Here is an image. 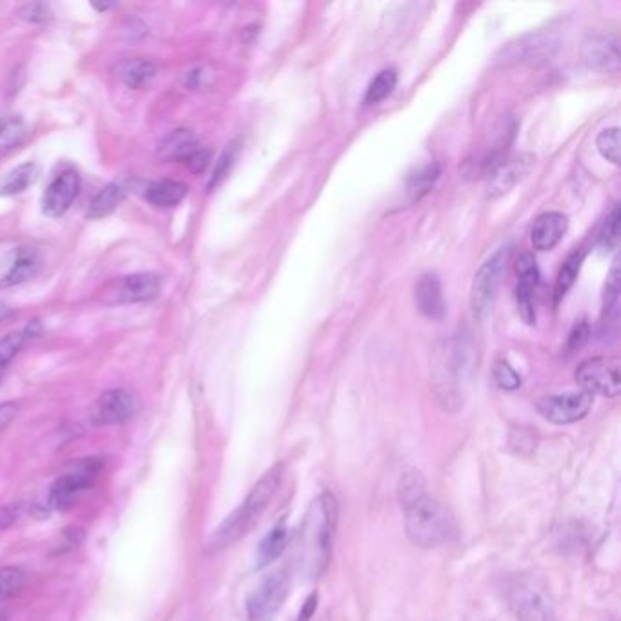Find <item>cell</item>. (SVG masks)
Instances as JSON below:
<instances>
[{"label":"cell","instance_id":"f35d334b","mask_svg":"<svg viewBox=\"0 0 621 621\" xmlns=\"http://www.w3.org/2000/svg\"><path fill=\"white\" fill-rule=\"evenodd\" d=\"M587 339H589V325L585 321H581L580 325L574 326V330L571 332L569 347L572 350H578V348L583 347L587 343Z\"/></svg>","mask_w":621,"mask_h":621},{"label":"cell","instance_id":"52a82bcc","mask_svg":"<svg viewBox=\"0 0 621 621\" xmlns=\"http://www.w3.org/2000/svg\"><path fill=\"white\" fill-rule=\"evenodd\" d=\"M161 292V277L153 272H139V274L124 275L113 281L112 285L104 290V303L108 305H132V303H146L159 296Z\"/></svg>","mask_w":621,"mask_h":621},{"label":"cell","instance_id":"d6986e66","mask_svg":"<svg viewBox=\"0 0 621 621\" xmlns=\"http://www.w3.org/2000/svg\"><path fill=\"white\" fill-rule=\"evenodd\" d=\"M41 266V257L37 254V250L22 246L11 261L8 272L0 277V288H10V286L22 285L33 275L37 274Z\"/></svg>","mask_w":621,"mask_h":621},{"label":"cell","instance_id":"2e32d148","mask_svg":"<svg viewBox=\"0 0 621 621\" xmlns=\"http://www.w3.org/2000/svg\"><path fill=\"white\" fill-rule=\"evenodd\" d=\"M567 230H569V219L560 212H549V214L540 215L534 221L530 241L536 250L549 252L554 246L560 245Z\"/></svg>","mask_w":621,"mask_h":621},{"label":"cell","instance_id":"7c38bea8","mask_svg":"<svg viewBox=\"0 0 621 621\" xmlns=\"http://www.w3.org/2000/svg\"><path fill=\"white\" fill-rule=\"evenodd\" d=\"M518 286H516V301L521 319L527 325L536 323V288L540 285V268L532 254H521L516 263Z\"/></svg>","mask_w":621,"mask_h":621},{"label":"cell","instance_id":"d590c367","mask_svg":"<svg viewBox=\"0 0 621 621\" xmlns=\"http://www.w3.org/2000/svg\"><path fill=\"white\" fill-rule=\"evenodd\" d=\"M234 159L235 148L234 144H232V146H228V148L224 150L223 155H221V159H219V163L215 166L214 177H212V181H210V188H215V186L221 183L224 177L228 175L230 168H232V164H234Z\"/></svg>","mask_w":621,"mask_h":621},{"label":"cell","instance_id":"e575fe53","mask_svg":"<svg viewBox=\"0 0 621 621\" xmlns=\"http://www.w3.org/2000/svg\"><path fill=\"white\" fill-rule=\"evenodd\" d=\"M494 379L501 390H516L521 387V377L507 361H499L494 368Z\"/></svg>","mask_w":621,"mask_h":621},{"label":"cell","instance_id":"5b68a950","mask_svg":"<svg viewBox=\"0 0 621 621\" xmlns=\"http://www.w3.org/2000/svg\"><path fill=\"white\" fill-rule=\"evenodd\" d=\"M507 257H509V250L501 248L499 252L490 257L489 261L481 265L472 281L470 306H472V314L478 321H483L492 310L494 299L498 296L501 279L507 268Z\"/></svg>","mask_w":621,"mask_h":621},{"label":"cell","instance_id":"7bdbcfd3","mask_svg":"<svg viewBox=\"0 0 621 621\" xmlns=\"http://www.w3.org/2000/svg\"><path fill=\"white\" fill-rule=\"evenodd\" d=\"M11 316H13V310H11L10 306L0 303V323L8 321Z\"/></svg>","mask_w":621,"mask_h":621},{"label":"cell","instance_id":"b9f144b4","mask_svg":"<svg viewBox=\"0 0 621 621\" xmlns=\"http://www.w3.org/2000/svg\"><path fill=\"white\" fill-rule=\"evenodd\" d=\"M316 603H317V596L316 594H312V596H310V598L306 600L305 609H303V612L299 614V621L310 620V616H312V612L316 611Z\"/></svg>","mask_w":621,"mask_h":621},{"label":"cell","instance_id":"d6a6232c","mask_svg":"<svg viewBox=\"0 0 621 621\" xmlns=\"http://www.w3.org/2000/svg\"><path fill=\"white\" fill-rule=\"evenodd\" d=\"M618 241H620V206L616 204L603 223L598 235V246L601 250H612L616 248Z\"/></svg>","mask_w":621,"mask_h":621},{"label":"cell","instance_id":"83f0119b","mask_svg":"<svg viewBox=\"0 0 621 621\" xmlns=\"http://www.w3.org/2000/svg\"><path fill=\"white\" fill-rule=\"evenodd\" d=\"M288 543V530L285 527H275L259 545V561L261 565H268L277 560Z\"/></svg>","mask_w":621,"mask_h":621},{"label":"cell","instance_id":"7a4b0ae2","mask_svg":"<svg viewBox=\"0 0 621 621\" xmlns=\"http://www.w3.org/2000/svg\"><path fill=\"white\" fill-rule=\"evenodd\" d=\"M281 478H283V467L275 465L274 469L268 470L265 476L255 483L254 489L250 490L243 505L223 521V525L215 530L214 536L208 541L206 550L210 554L228 549L254 527L257 520L263 516V512L268 509V505L272 503L275 492L281 485Z\"/></svg>","mask_w":621,"mask_h":621},{"label":"cell","instance_id":"8fae6325","mask_svg":"<svg viewBox=\"0 0 621 621\" xmlns=\"http://www.w3.org/2000/svg\"><path fill=\"white\" fill-rule=\"evenodd\" d=\"M288 596V578L283 572L268 576L248 600L250 621H265L274 616Z\"/></svg>","mask_w":621,"mask_h":621},{"label":"cell","instance_id":"74e56055","mask_svg":"<svg viewBox=\"0 0 621 621\" xmlns=\"http://www.w3.org/2000/svg\"><path fill=\"white\" fill-rule=\"evenodd\" d=\"M22 17L30 22H44L46 19H50V11H48V6H44V4H30L22 10Z\"/></svg>","mask_w":621,"mask_h":621},{"label":"cell","instance_id":"836d02e7","mask_svg":"<svg viewBox=\"0 0 621 621\" xmlns=\"http://www.w3.org/2000/svg\"><path fill=\"white\" fill-rule=\"evenodd\" d=\"M596 146L607 161L614 164L620 163V130L618 128L603 130L596 139Z\"/></svg>","mask_w":621,"mask_h":621},{"label":"cell","instance_id":"f1b7e54d","mask_svg":"<svg viewBox=\"0 0 621 621\" xmlns=\"http://www.w3.org/2000/svg\"><path fill=\"white\" fill-rule=\"evenodd\" d=\"M583 259H585V252H574L561 266L560 274L556 279V301H560L561 297H565V294L571 290L576 277L580 274Z\"/></svg>","mask_w":621,"mask_h":621},{"label":"cell","instance_id":"8d00e7d4","mask_svg":"<svg viewBox=\"0 0 621 621\" xmlns=\"http://www.w3.org/2000/svg\"><path fill=\"white\" fill-rule=\"evenodd\" d=\"M210 159H212V153L208 152V150H199L197 148L184 163L194 174H201V172L206 170V166L210 164Z\"/></svg>","mask_w":621,"mask_h":621},{"label":"cell","instance_id":"f546056e","mask_svg":"<svg viewBox=\"0 0 621 621\" xmlns=\"http://www.w3.org/2000/svg\"><path fill=\"white\" fill-rule=\"evenodd\" d=\"M28 576L21 567H2L0 569V601H8L26 587Z\"/></svg>","mask_w":621,"mask_h":621},{"label":"cell","instance_id":"484cf974","mask_svg":"<svg viewBox=\"0 0 621 621\" xmlns=\"http://www.w3.org/2000/svg\"><path fill=\"white\" fill-rule=\"evenodd\" d=\"M35 175V166L31 163L21 164L0 181V195H15L24 192Z\"/></svg>","mask_w":621,"mask_h":621},{"label":"cell","instance_id":"e0dca14e","mask_svg":"<svg viewBox=\"0 0 621 621\" xmlns=\"http://www.w3.org/2000/svg\"><path fill=\"white\" fill-rule=\"evenodd\" d=\"M414 297H416V305H418L419 312L423 316L428 317V319L441 321L443 317L447 316V305H445V299H443L438 275H421V279H419L418 285H416Z\"/></svg>","mask_w":621,"mask_h":621},{"label":"cell","instance_id":"7402d4cb","mask_svg":"<svg viewBox=\"0 0 621 621\" xmlns=\"http://www.w3.org/2000/svg\"><path fill=\"white\" fill-rule=\"evenodd\" d=\"M186 194H188L186 184L172 181V179H163L148 188L146 199L157 208H174L183 201Z\"/></svg>","mask_w":621,"mask_h":621},{"label":"cell","instance_id":"4316f807","mask_svg":"<svg viewBox=\"0 0 621 621\" xmlns=\"http://www.w3.org/2000/svg\"><path fill=\"white\" fill-rule=\"evenodd\" d=\"M398 86V73L394 70H383L377 73L376 79L370 82L367 95H365V104H377V102L385 101L388 95L396 90Z\"/></svg>","mask_w":621,"mask_h":621},{"label":"cell","instance_id":"4dcf8cb0","mask_svg":"<svg viewBox=\"0 0 621 621\" xmlns=\"http://www.w3.org/2000/svg\"><path fill=\"white\" fill-rule=\"evenodd\" d=\"M618 299H620V265L616 259L609 279H607V285H605V294H603V317L607 316V321H611V317L616 316Z\"/></svg>","mask_w":621,"mask_h":621},{"label":"cell","instance_id":"9c48e42d","mask_svg":"<svg viewBox=\"0 0 621 621\" xmlns=\"http://www.w3.org/2000/svg\"><path fill=\"white\" fill-rule=\"evenodd\" d=\"M592 396L587 392H567L549 396L538 403V412L554 425H571L589 414Z\"/></svg>","mask_w":621,"mask_h":621},{"label":"cell","instance_id":"ac0fdd59","mask_svg":"<svg viewBox=\"0 0 621 621\" xmlns=\"http://www.w3.org/2000/svg\"><path fill=\"white\" fill-rule=\"evenodd\" d=\"M581 55H583V61L587 62L591 68H601V70L616 68L620 61L618 41L605 35H594L583 44Z\"/></svg>","mask_w":621,"mask_h":621},{"label":"cell","instance_id":"30bf717a","mask_svg":"<svg viewBox=\"0 0 621 621\" xmlns=\"http://www.w3.org/2000/svg\"><path fill=\"white\" fill-rule=\"evenodd\" d=\"M99 470H101L99 461L86 459V461L79 463L75 470L57 479L51 487L50 498H48L51 509L70 507L73 499L77 498V494L92 483L95 476L99 474Z\"/></svg>","mask_w":621,"mask_h":621},{"label":"cell","instance_id":"ee69618b","mask_svg":"<svg viewBox=\"0 0 621 621\" xmlns=\"http://www.w3.org/2000/svg\"><path fill=\"white\" fill-rule=\"evenodd\" d=\"M6 117H8V115H2V113H0V126L6 121Z\"/></svg>","mask_w":621,"mask_h":621},{"label":"cell","instance_id":"603a6c76","mask_svg":"<svg viewBox=\"0 0 621 621\" xmlns=\"http://www.w3.org/2000/svg\"><path fill=\"white\" fill-rule=\"evenodd\" d=\"M123 199V186L115 183L108 184L93 197L86 215H88V219H102V217L112 214L113 210L123 203Z\"/></svg>","mask_w":621,"mask_h":621},{"label":"cell","instance_id":"8992f818","mask_svg":"<svg viewBox=\"0 0 621 621\" xmlns=\"http://www.w3.org/2000/svg\"><path fill=\"white\" fill-rule=\"evenodd\" d=\"M576 383L587 394H600L616 398L620 394V359L618 357H592L576 368Z\"/></svg>","mask_w":621,"mask_h":621},{"label":"cell","instance_id":"44dd1931","mask_svg":"<svg viewBox=\"0 0 621 621\" xmlns=\"http://www.w3.org/2000/svg\"><path fill=\"white\" fill-rule=\"evenodd\" d=\"M41 332V326L37 321H31L30 325L17 332H11L4 339H0V379L4 376V370L8 368L11 361L17 357L28 339L37 336Z\"/></svg>","mask_w":621,"mask_h":621},{"label":"cell","instance_id":"d4e9b609","mask_svg":"<svg viewBox=\"0 0 621 621\" xmlns=\"http://www.w3.org/2000/svg\"><path fill=\"white\" fill-rule=\"evenodd\" d=\"M157 75V66L152 61L128 62L123 68V81L132 90H144L152 84Z\"/></svg>","mask_w":621,"mask_h":621},{"label":"cell","instance_id":"277c9868","mask_svg":"<svg viewBox=\"0 0 621 621\" xmlns=\"http://www.w3.org/2000/svg\"><path fill=\"white\" fill-rule=\"evenodd\" d=\"M469 368L470 345L465 337H454L443 343L434 365V388L439 403L447 410L463 407Z\"/></svg>","mask_w":621,"mask_h":621},{"label":"cell","instance_id":"5bb4252c","mask_svg":"<svg viewBox=\"0 0 621 621\" xmlns=\"http://www.w3.org/2000/svg\"><path fill=\"white\" fill-rule=\"evenodd\" d=\"M79 190H81V177L77 172H64V174L57 175L44 194L42 212L51 219L62 217L72 208Z\"/></svg>","mask_w":621,"mask_h":621},{"label":"cell","instance_id":"ab89813d","mask_svg":"<svg viewBox=\"0 0 621 621\" xmlns=\"http://www.w3.org/2000/svg\"><path fill=\"white\" fill-rule=\"evenodd\" d=\"M19 414V407L15 403H2L0 405V432H4L6 428L10 427L11 421L17 418Z\"/></svg>","mask_w":621,"mask_h":621},{"label":"cell","instance_id":"f6af8a7d","mask_svg":"<svg viewBox=\"0 0 621 621\" xmlns=\"http://www.w3.org/2000/svg\"><path fill=\"white\" fill-rule=\"evenodd\" d=\"M0 621H8V618H6V614H4V612H0Z\"/></svg>","mask_w":621,"mask_h":621},{"label":"cell","instance_id":"1f68e13d","mask_svg":"<svg viewBox=\"0 0 621 621\" xmlns=\"http://www.w3.org/2000/svg\"><path fill=\"white\" fill-rule=\"evenodd\" d=\"M24 137V124L19 117H6L0 126V157L8 153L21 143Z\"/></svg>","mask_w":621,"mask_h":621},{"label":"cell","instance_id":"4fadbf2b","mask_svg":"<svg viewBox=\"0 0 621 621\" xmlns=\"http://www.w3.org/2000/svg\"><path fill=\"white\" fill-rule=\"evenodd\" d=\"M137 410V399L132 392L115 388L104 392L93 407L92 419L95 425H121L132 418Z\"/></svg>","mask_w":621,"mask_h":621},{"label":"cell","instance_id":"ffe728a7","mask_svg":"<svg viewBox=\"0 0 621 621\" xmlns=\"http://www.w3.org/2000/svg\"><path fill=\"white\" fill-rule=\"evenodd\" d=\"M197 150V137L190 130H175L159 144L157 157L163 161H186Z\"/></svg>","mask_w":621,"mask_h":621},{"label":"cell","instance_id":"ba28073f","mask_svg":"<svg viewBox=\"0 0 621 621\" xmlns=\"http://www.w3.org/2000/svg\"><path fill=\"white\" fill-rule=\"evenodd\" d=\"M507 598L518 621H556L547 596L530 580L514 581Z\"/></svg>","mask_w":621,"mask_h":621},{"label":"cell","instance_id":"60d3db41","mask_svg":"<svg viewBox=\"0 0 621 621\" xmlns=\"http://www.w3.org/2000/svg\"><path fill=\"white\" fill-rule=\"evenodd\" d=\"M19 512H21V505H10L0 510V529H6L10 523H13L19 516Z\"/></svg>","mask_w":621,"mask_h":621},{"label":"cell","instance_id":"6da1fadb","mask_svg":"<svg viewBox=\"0 0 621 621\" xmlns=\"http://www.w3.org/2000/svg\"><path fill=\"white\" fill-rule=\"evenodd\" d=\"M398 498L405 510L408 538L414 545L434 549L458 538L454 514L428 494L427 483L416 470L405 472L399 479Z\"/></svg>","mask_w":621,"mask_h":621},{"label":"cell","instance_id":"cb8c5ba5","mask_svg":"<svg viewBox=\"0 0 621 621\" xmlns=\"http://www.w3.org/2000/svg\"><path fill=\"white\" fill-rule=\"evenodd\" d=\"M439 174H441V170H439L438 164L432 163L419 168L416 174L410 175L407 183V194L410 201L414 203V201H419L423 195H427L438 181Z\"/></svg>","mask_w":621,"mask_h":621},{"label":"cell","instance_id":"3957f363","mask_svg":"<svg viewBox=\"0 0 621 621\" xmlns=\"http://www.w3.org/2000/svg\"><path fill=\"white\" fill-rule=\"evenodd\" d=\"M337 523V503L332 494H321L306 514L301 532V558L303 569L310 578H317L325 571Z\"/></svg>","mask_w":621,"mask_h":621},{"label":"cell","instance_id":"9a60e30c","mask_svg":"<svg viewBox=\"0 0 621 621\" xmlns=\"http://www.w3.org/2000/svg\"><path fill=\"white\" fill-rule=\"evenodd\" d=\"M532 157L530 155H518L499 163L490 175L489 197L496 199L501 195L509 194L510 190L521 181L529 172Z\"/></svg>","mask_w":621,"mask_h":621}]
</instances>
